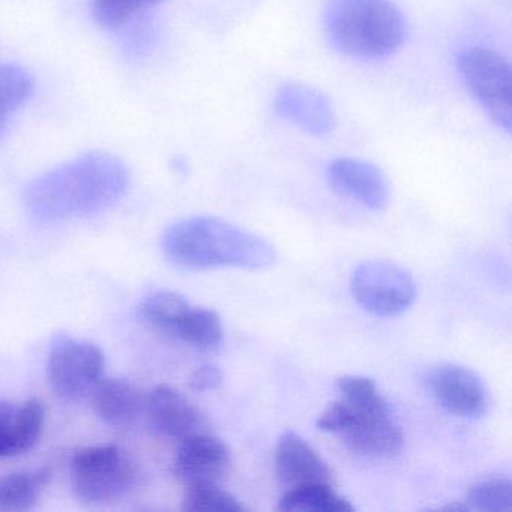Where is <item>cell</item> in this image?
Here are the masks:
<instances>
[{
  "mask_svg": "<svg viewBox=\"0 0 512 512\" xmlns=\"http://www.w3.org/2000/svg\"><path fill=\"white\" fill-rule=\"evenodd\" d=\"M223 371L217 365H202L190 377V388L196 392L214 391L223 383Z\"/></svg>",
  "mask_w": 512,
  "mask_h": 512,
  "instance_id": "26",
  "label": "cell"
},
{
  "mask_svg": "<svg viewBox=\"0 0 512 512\" xmlns=\"http://www.w3.org/2000/svg\"><path fill=\"white\" fill-rule=\"evenodd\" d=\"M341 437L347 448L371 458L394 457L404 443L401 428L392 418L391 412L364 413L352 409V424Z\"/></svg>",
  "mask_w": 512,
  "mask_h": 512,
  "instance_id": "13",
  "label": "cell"
},
{
  "mask_svg": "<svg viewBox=\"0 0 512 512\" xmlns=\"http://www.w3.org/2000/svg\"><path fill=\"white\" fill-rule=\"evenodd\" d=\"M173 335L194 349L214 352L223 343V325L215 311L191 307L179 320Z\"/></svg>",
  "mask_w": 512,
  "mask_h": 512,
  "instance_id": "18",
  "label": "cell"
},
{
  "mask_svg": "<svg viewBox=\"0 0 512 512\" xmlns=\"http://www.w3.org/2000/svg\"><path fill=\"white\" fill-rule=\"evenodd\" d=\"M145 412L157 433L181 440L208 431L205 415L178 389L158 385L146 397Z\"/></svg>",
  "mask_w": 512,
  "mask_h": 512,
  "instance_id": "11",
  "label": "cell"
},
{
  "mask_svg": "<svg viewBox=\"0 0 512 512\" xmlns=\"http://www.w3.org/2000/svg\"><path fill=\"white\" fill-rule=\"evenodd\" d=\"M106 356L97 344L59 335L47 361V377L53 391L64 400L89 397L103 379Z\"/></svg>",
  "mask_w": 512,
  "mask_h": 512,
  "instance_id": "6",
  "label": "cell"
},
{
  "mask_svg": "<svg viewBox=\"0 0 512 512\" xmlns=\"http://www.w3.org/2000/svg\"><path fill=\"white\" fill-rule=\"evenodd\" d=\"M35 82L26 68L16 64H0V136L11 118L34 94Z\"/></svg>",
  "mask_w": 512,
  "mask_h": 512,
  "instance_id": "19",
  "label": "cell"
},
{
  "mask_svg": "<svg viewBox=\"0 0 512 512\" xmlns=\"http://www.w3.org/2000/svg\"><path fill=\"white\" fill-rule=\"evenodd\" d=\"M232 470V454L223 440L209 431L179 442L176 452V479L187 487L218 485Z\"/></svg>",
  "mask_w": 512,
  "mask_h": 512,
  "instance_id": "9",
  "label": "cell"
},
{
  "mask_svg": "<svg viewBox=\"0 0 512 512\" xmlns=\"http://www.w3.org/2000/svg\"><path fill=\"white\" fill-rule=\"evenodd\" d=\"M427 385L437 403L452 415L481 418L487 412V388L470 368L443 362L431 368Z\"/></svg>",
  "mask_w": 512,
  "mask_h": 512,
  "instance_id": "8",
  "label": "cell"
},
{
  "mask_svg": "<svg viewBox=\"0 0 512 512\" xmlns=\"http://www.w3.org/2000/svg\"><path fill=\"white\" fill-rule=\"evenodd\" d=\"M46 410L37 398L16 407L0 439V458L19 457L31 451L44 430Z\"/></svg>",
  "mask_w": 512,
  "mask_h": 512,
  "instance_id": "16",
  "label": "cell"
},
{
  "mask_svg": "<svg viewBox=\"0 0 512 512\" xmlns=\"http://www.w3.org/2000/svg\"><path fill=\"white\" fill-rule=\"evenodd\" d=\"M467 91L488 118L506 133L512 130V70L508 59L485 47H470L457 58Z\"/></svg>",
  "mask_w": 512,
  "mask_h": 512,
  "instance_id": "4",
  "label": "cell"
},
{
  "mask_svg": "<svg viewBox=\"0 0 512 512\" xmlns=\"http://www.w3.org/2000/svg\"><path fill=\"white\" fill-rule=\"evenodd\" d=\"M89 397L97 415L115 428L131 427L145 412L146 397L125 379L103 377Z\"/></svg>",
  "mask_w": 512,
  "mask_h": 512,
  "instance_id": "15",
  "label": "cell"
},
{
  "mask_svg": "<svg viewBox=\"0 0 512 512\" xmlns=\"http://www.w3.org/2000/svg\"><path fill=\"white\" fill-rule=\"evenodd\" d=\"M182 509L187 512H242L244 505L232 494L218 485H197L187 487Z\"/></svg>",
  "mask_w": 512,
  "mask_h": 512,
  "instance_id": "23",
  "label": "cell"
},
{
  "mask_svg": "<svg viewBox=\"0 0 512 512\" xmlns=\"http://www.w3.org/2000/svg\"><path fill=\"white\" fill-rule=\"evenodd\" d=\"M329 184L341 196L349 197L374 211L388 206L391 191L385 173L368 161L340 158L332 161L328 170Z\"/></svg>",
  "mask_w": 512,
  "mask_h": 512,
  "instance_id": "12",
  "label": "cell"
},
{
  "mask_svg": "<svg viewBox=\"0 0 512 512\" xmlns=\"http://www.w3.org/2000/svg\"><path fill=\"white\" fill-rule=\"evenodd\" d=\"M190 308V302L184 296L170 290H160L142 302L139 314L149 325L173 335L179 320Z\"/></svg>",
  "mask_w": 512,
  "mask_h": 512,
  "instance_id": "21",
  "label": "cell"
},
{
  "mask_svg": "<svg viewBox=\"0 0 512 512\" xmlns=\"http://www.w3.org/2000/svg\"><path fill=\"white\" fill-rule=\"evenodd\" d=\"M52 479L47 469L11 473L0 478V512L29 511L37 505Z\"/></svg>",
  "mask_w": 512,
  "mask_h": 512,
  "instance_id": "17",
  "label": "cell"
},
{
  "mask_svg": "<svg viewBox=\"0 0 512 512\" xmlns=\"http://www.w3.org/2000/svg\"><path fill=\"white\" fill-rule=\"evenodd\" d=\"M14 410H16V406L10 403V401H2L0 403V439L4 436L5 428H7L8 421L13 416Z\"/></svg>",
  "mask_w": 512,
  "mask_h": 512,
  "instance_id": "27",
  "label": "cell"
},
{
  "mask_svg": "<svg viewBox=\"0 0 512 512\" xmlns=\"http://www.w3.org/2000/svg\"><path fill=\"white\" fill-rule=\"evenodd\" d=\"M161 247L170 262L187 269L259 271L277 259L274 247L262 236L217 217L178 221L164 233Z\"/></svg>",
  "mask_w": 512,
  "mask_h": 512,
  "instance_id": "1",
  "label": "cell"
},
{
  "mask_svg": "<svg viewBox=\"0 0 512 512\" xmlns=\"http://www.w3.org/2000/svg\"><path fill=\"white\" fill-rule=\"evenodd\" d=\"M161 2L163 0H92V13L101 26L115 29Z\"/></svg>",
  "mask_w": 512,
  "mask_h": 512,
  "instance_id": "25",
  "label": "cell"
},
{
  "mask_svg": "<svg viewBox=\"0 0 512 512\" xmlns=\"http://www.w3.org/2000/svg\"><path fill=\"white\" fill-rule=\"evenodd\" d=\"M337 388L343 400L358 412H391L388 401L377 391L373 379L365 376H343L337 380Z\"/></svg>",
  "mask_w": 512,
  "mask_h": 512,
  "instance_id": "22",
  "label": "cell"
},
{
  "mask_svg": "<svg viewBox=\"0 0 512 512\" xmlns=\"http://www.w3.org/2000/svg\"><path fill=\"white\" fill-rule=\"evenodd\" d=\"M274 110L278 116L313 137L329 136L337 125L329 98L319 89L302 83L281 86L275 95Z\"/></svg>",
  "mask_w": 512,
  "mask_h": 512,
  "instance_id": "10",
  "label": "cell"
},
{
  "mask_svg": "<svg viewBox=\"0 0 512 512\" xmlns=\"http://www.w3.org/2000/svg\"><path fill=\"white\" fill-rule=\"evenodd\" d=\"M280 511L286 512H352L349 500L335 493L331 484L293 487L280 500Z\"/></svg>",
  "mask_w": 512,
  "mask_h": 512,
  "instance_id": "20",
  "label": "cell"
},
{
  "mask_svg": "<svg viewBox=\"0 0 512 512\" xmlns=\"http://www.w3.org/2000/svg\"><path fill=\"white\" fill-rule=\"evenodd\" d=\"M73 488L86 505H106L122 499L137 479L136 467L115 445L83 449L71 464Z\"/></svg>",
  "mask_w": 512,
  "mask_h": 512,
  "instance_id": "5",
  "label": "cell"
},
{
  "mask_svg": "<svg viewBox=\"0 0 512 512\" xmlns=\"http://www.w3.org/2000/svg\"><path fill=\"white\" fill-rule=\"evenodd\" d=\"M353 298L368 313L394 317L412 307L416 284L412 275L385 260H370L355 269L350 281Z\"/></svg>",
  "mask_w": 512,
  "mask_h": 512,
  "instance_id": "7",
  "label": "cell"
},
{
  "mask_svg": "<svg viewBox=\"0 0 512 512\" xmlns=\"http://www.w3.org/2000/svg\"><path fill=\"white\" fill-rule=\"evenodd\" d=\"M128 185L121 158L107 152H88L40 176L26 193L37 214H85L115 202Z\"/></svg>",
  "mask_w": 512,
  "mask_h": 512,
  "instance_id": "2",
  "label": "cell"
},
{
  "mask_svg": "<svg viewBox=\"0 0 512 512\" xmlns=\"http://www.w3.org/2000/svg\"><path fill=\"white\" fill-rule=\"evenodd\" d=\"M275 466L284 484L293 487L331 484L332 473L326 461L295 431H286L278 440Z\"/></svg>",
  "mask_w": 512,
  "mask_h": 512,
  "instance_id": "14",
  "label": "cell"
},
{
  "mask_svg": "<svg viewBox=\"0 0 512 512\" xmlns=\"http://www.w3.org/2000/svg\"><path fill=\"white\" fill-rule=\"evenodd\" d=\"M467 508L484 512H511V481L491 479L473 485L467 493Z\"/></svg>",
  "mask_w": 512,
  "mask_h": 512,
  "instance_id": "24",
  "label": "cell"
},
{
  "mask_svg": "<svg viewBox=\"0 0 512 512\" xmlns=\"http://www.w3.org/2000/svg\"><path fill=\"white\" fill-rule=\"evenodd\" d=\"M323 28L334 49L359 59L388 58L407 38L406 19L391 0H329Z\"/></svg>",
  "mask_w": 512,
  "mask_h": 512,
  "instance_id": "3",
  "label": "cell"
}]
</instances>
